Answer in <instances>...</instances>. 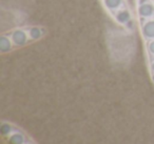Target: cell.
Here are the masks:
<instances>
[{"instance_id": "6da1fadb", "label": "cell", "mask_w": 154, "mask_h": 144, "mask_svg": "<svg viewBox=\"0 0 154 144\" xmlns=\"http://www.w3.org/2000/svg\"><path fill=\"white\" fill-rule=\"evenodd\" d=\"M134 12L145 50L147 68L154 84V0H135Z\"/></svg>"}, {"instance_id": "7a4b0ae2", "label": "cell", "mask_w": 154, "mask_h": 144, "mask_svg": "<svg viewBox=\"0 0 154 144\" xmlns=\"http://www.w3.org/2000/svg\"><path fill=\"white\" fill-rule=\"evenodd\" d=\"M49 30L42 24H23L0 34V53L2 55L23 49L32 43L45 39Z\"/></svg>"}, {"instance_id": "3957f363", "label": "cell", "mask_w": 154, "mask_h": 144, "mask_svg": "<svg viewBox=\"0 0 154 144\" xmlns=\"http://www.w3.org/2000/svg\"><path fill=\"white\" fill-rule=\"evenodd\" d=\"M103 9L117 26L128 32L136 26L135 12L128 0H99Z\"/></svg>"}]
</instances>
